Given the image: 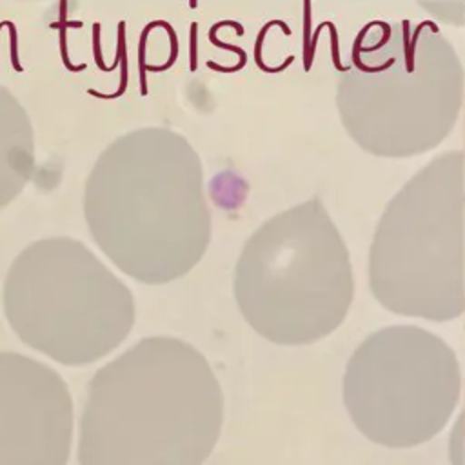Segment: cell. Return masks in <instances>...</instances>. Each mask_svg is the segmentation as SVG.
Returning a JSON list of instances; mask_svg holds the SVG:
<instances>
[{
	"mask_svg": "<svg viewBox=\"0 0 465 465\" xmlns=\"http://www.w3.org/2000/svg\"><path fill=\"white\" fill-rule=\"evenodd\" d=\"M223 423V392L205 356L174 336H147L89 381L80 465H202Z\"/></svg>",
	"mask_w": 465,
	"mask_h": 465,
	"instance_id": "1",
	"label": "cell"
},
{
	"mask_svg": "<svg viewBox=\"0 0 465 465\" xmlns=\"http://www.w3.org/2000/svg\"><path fill=\"white\" fill-rule=\"evenodd\" d=\"M352 296L349 251L320 200L267 220L236 262L240 312L276 345H309L329 336L345 320Z\"/></svg>",
	"mask_w": 465,
	"mask_h": 465,
	"instance_id": "2",
	"label": "cell"
},
{
	"mask_svg": "<svg viewBox=\"0 0 465 465\" xmlns=\"http://www.w3.org/2000/svg\"><path fill=\"white\" fill-rule=\"evenodd\" d=\"M85 220L109 260L149 285L187 274L211 242L198 173L171 156L107 160L89 182Z\"/></svg>",
	"mask_w": 465,
	"mask_h": 465,
	"instance_id": "3",
	"label": "cell"
},
{
	"mask_svg": "<svg viewBox=\"0 0 465 465\" xmlns=\"http://www.w3.org/2000/svg\"><path fill=\"white\" fill-rule=\"evenodd\" d=\"M4 314L31 349L64 365L93 363L114 351L134 323L127 285L82 242H33L11 263Z\"/></svg>",
	"mask_w": 465,
	"mask_h": 465,
	"instance_id": "4",
	"label": "cell"
},
{
	"mask_svg": "<svg viewBox=\"0 0 465 465\" xmlns=\"http://www.w3.org/2000/svg\"><path fill=\"white\" fill-rule=\"evenodd\" d=\"M369 287L387 311L449 322L465 312V194L456 163H438L387 205L369 251Z\"/></svg>",
	"mask_w": 465,
	"mask_h": 465,
	"instance_id": "5",
	"label": "cell"
},
{
	"mask_svg": "<svg viewBox=\"0 0 465 465\" xmlns=\"http://www.w3.org/2000/svg\"><path fill=\"white\" fill-rule=\"evenodd\" d=\"M460 391L454 351L414 325L369 334L343 376V401L352 423L367 440L389 449L416 447L440 434Z\"/></svg>",
	"mask_w": 465,
	"mask_h": 465,
	"instance_id": "6",
	"label": "cell"
},
{
	"mask_svg": "<svg viewBox=\"0 0 465 465\" xmlns=\"http://www.w3.org/2000/svg\"><path fill=\"white\" fill-rule=\"evenodd\" d=\"M73 398L49 365L0 352V465H67Z\"/></svg>",
	"mask_w": 465,
	"mask_h": 465,
	"instance_id": "7",
	"label": "cell"
},
{
	"mask_svg": "<svg viewBox=\"0 0 465 465\" xmlns=\"http://www.w3.org/2000/svg\"><path fill=\"white\" fill-rule=\"evenodd\" d=\"M272 25L282 27V31H283L287 36L291 35V29H289V25H287L283 20H271V22H267V24L260 29V33H258V36H256V42H254V62H256V65H258L263 73H280V71H285V69L294 62V56H287V60H285L282 65H278V67H269V65L263 64V60H262V44H263V38H265L267 31H269Z\"/></svg>",
	"mask_w": 465,
	"mask_h": 465,
	"instance_id": "8",
	"label": "cell"
},
{
	"mask_svg": "<svg viewBox=\"0 0 465 465\" xmlns=\"http://www.w3.org/2000/svg\"><path fill=\"white\" fill-rule=\"evenodd\" d=\"M223 25H229V27H234V31H236V35L238 36H242L243 33H245V29H243V25L240 24V22H234V20H220V22H216L211 29H209V40H211V44H214L216 47H220V49H227V51H231V53H236L238 56H240V62H247V53L242 49V47H238V45H231V44H225V42H220L218 38H216V31L220 29V27H223Z\"/></svg>",
	"mask_w": 465,
	"mask_h": 465,
	"instance_id": "9",
	"label": "cell"
},
{
	"mask_svg": "<svg viewBox=\"0 0 465 465\" xmlns=\"http://www.w3.org/2000/svg\"><path fill=\"white\" fill-rule=\"evenodd\" d=\"M153 27H162V20H154L149 22L140 35V42H138V76H140V93L147 94V80H145V42H147V35Z\"/></svg>",
	"mask_w": 465,
	"mask_h": 465,
	"instance_id": "10",
	"label": "cell"
},
{
	"mask_svg": "<svg viewBox=\"0 0 465 465\" xmlns=\"http://www.w3.org/2000/svg\"><path fill=\"white\" fill-rule=\"evenodd\" d=\"M311 0H303V69L309 71V51H311Z\"/></svg>",
	"mask_w": 465,
	"mask_h": 465,
	"instance_id": "11",
	"label": "cell"
},
{
	"mask_svg": "<svg viewBox=\"0 0 465 465\" xmlns=\"http://www.w3.org/2000/svg\"><path fill=\"white\" fill-rule=\"evenodd\" d=\"M465 441V403H463V411L460 420L454 425L452 436H450V450H452V458H461V443Z\"/></svg>",
	"mask_w": 465,
	"mask_h": 465,
	"instance_id": "12",
	"label": "cell"
},
{
	"mask_svg": "<svg viewBox=\"0 0 465 465\" xmlns=\"http://www.w3.org/2000/svg\"><path fill=\"white\" fill-rule=\"evenodd\" d=\"M423 27H430L434 33L438 31L436 24H434V22H430V20H425V22H421V24H418V25H416V29H414V33H412V38H411V42H409V51H407V54H405V67H407V71H409V73H412V71H414V51H416V42H418V36H420V33H421V29H423Z\"/></svg>",
	"mask_w": 465,
	"mask_h": 465,
	"instance_id": "13",
	"label": "cell"
},
{
	"mask_svg": "<svg viewBox=\"0 0 465 465\" xmlns=\"http://www.w3.org/2000/svg\"><path fill=\"white\" fill-rule=\"evenodd\" d=\"M51 27H54V29H60V56H62V62H64V65H65V69H69L71 73H80V71H84L87 65L85 64H80V65H73L71 64V60H69V54H67V38H65V25H62L60 22H54V24H51Z\"/></svg>",
	"mask_w": 465,
	"mask_h": 465,
	"instance_id": "14",
	"label": "cell"
},
{
	"mask_svg": "<svg viewBox=\"0 0 465 465\" xmlns=\"http://www.w3.org/2000/svg\"><path fill=\"white\" fill-rule=\"evenodd\" d=\"M327 27H329V31H331V53H332V64H334V67H336L340 73H343V71H347V69H349V65H341V58H340V44H338V31H336V25H334L331 20H327Z\"/></svg>",
	"mask_w": 465,
	"mask_h": 465,
	"instance_id": "15",
	"label": "cell"
},
{
	"mask_svg": "<svg viewBox=\"0 0 465 465\" xmlns=\"http://www.w3.org/2000/svg\"><path fill=\"white\" fill-rule=\"evenodd\" d=\"M93 53H94V62H96L98 69H102V71H105V73H111V71L116 69L114 65H109V67H107V65L104 64L102 49H100V24H98V22L93 24Z\"/></svg>",
	"mask_w": 465,
	"mask_h": 465,
	"instance_id": "16",
	"label": "cell"
},
{
	"mask_svg": "<svg viewBox=\"0 0 465 465\" xmlns=\"http://www.w3.org/2000/svg\"><path fill=\"white\" fill-rule=\"evenodd\" d=\"M4 24L9 27V38H11V64H13L15 71L22 73L24 67H22V64H20V60H18V44H16V38H18V36H16L15 24L9 22V20H4Z\"/></svg>",
	"mask_w": 465,
	"mask_h": 465,
	"instance_id": "17",
	"label": "cell"
},
{
	"mask_svg": "<svg viewBox=\"0 0 465 465\" xmlns=\"http://www.w3.org/2000/svg\"><path fill=\"white\" fill-rule=\"evenodd\" d=\"M196 33H198V24L191 22V35H189V69L196 71L198 65V56H196Z\"/></svg>",
	"mask_w": 465,
	"mask_h": 465,
	"instance_id": "18",
	"label": "cell"
},
{
	"mask_svg": "<svg viewBox=\"0 0 465 465\" xmlns=\"http://www.w3.org/2000/svg\"><path fill=\"white\" fill-rule=\"evenodd\" d=\"M62 25H65L67 29L69 27H82V22L80 20H65V0H60V20H58Z\"/></svg>",
	"mask_w": 465,
	"mask_h": 465,
	"instance_id": "19",
	"label": "cell"
},
{
	"mask_svg": "<svg viewBox=\"0 0 465 465\" xmlns=\"http://www.w3.org/2000/svg\"><path fill=\"white\" fill-rule=\"evenodd\" d=\"M189 5H191V9H194V7L198 5V0H191V2H189Z\"/></svg>",
	"mask_w": 465,
	"mask_h": 465,
	"instance_id": "20",
	"label": "cell"
},
{
	"mask_svg": "<svg viewBox=\"0 0 465 465\" xmlns=\"http://www.w3.org/2000/svg\"><path fill=\"white\" fill-rule=\"evenodd\" d=\"M2 27H5V24H4V22H0V31H2Z\"/></svg>",
	"mask_w": 465,
	"mask_h": 465,
	"instance_id": "21",
	"label": "cell"
}]
</instances>
